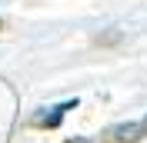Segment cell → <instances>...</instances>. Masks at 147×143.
Returning <instances> with one entry per match:
<instances>
[{"mask_svg": "<svg viewBox=\"0 0 147 143\" xmlns=\"http://www.w3.org/2000/svg\"><path fill=\"white\" fill-rule=\"evenodd\" d=\"M144 140L140 136V123H124V126H114L100 136V143H137Z\"/></svg>", "mask_w": 147, "mask_h": 143, "instance_id": "6da1fadb", "label": "cell"}, {"mask_svg": "<svg viewBox=\"0 0 147 143\" xmlns=\"http://www.w3.org/2000/svg\"><path fill=\"white\" fill-rule=\"evenodd\" d=\"M90 43L100 47V50H110V47H120V43H124V33H120V30H104V33L94 37Z\"/></svg>", "mask_w": 147, "mask_h": 143, "instance_id": "7a4b0ae2", "label": "cell"}, {"mask_svg": "<svg viewBox=\"0 0 147 143\" xmlns=\"http://www.w3.org/2000/svg\"><path fill=\"white\" fill-rule=\"evenodd\" d=\"M64 110H70V103H67V107H60L57 110V113H50V116H34V120H30V126H40V130H54V126H60V120H64Z\"/></svg>", "mask_w": 147, "mask_h": 143, "instance_id": "3957f363", "label": "cell"}, {"mask_svg": "<svg viewBox=\"0 0 147 143\" xmlns=\"http://www.w3.org/2000/svg\"><path fill=\"white\" fill-rule=\"evenodd\" d=\"M140 136H147V116L140 120Z\"/></svg>", "mask_w": 147, "mask_h": 143, "instance_id": "277c9868", "label": "cell"}, {"mask_svg": "<svg viewBox=\"0 0 147 143\" xmlns=\"http://www.w3.org/2000/svg\"><path fill=\"white\" fill-rule=\"evenodd\" d=\"M67 143H90V140H67Z\"/></svg>", "mask_w": 147, "mask_h": 143, "instance_id": "5b68a950", "label": "cell"}, {"mask_svg": "<svg viewBox=\"0 0 147 143\" xmlns=\"http://www.w3.org/2000/svg\"><path fill=\"white\" fill-rule=\"evenodd\" d=\"M3 27H7V23H3V17H0V30H3Z\"/></svg>", "mask_w": 147, "mask_h": 143, "instance_id": "8992f818", "label": "cell"}]
</instances>
